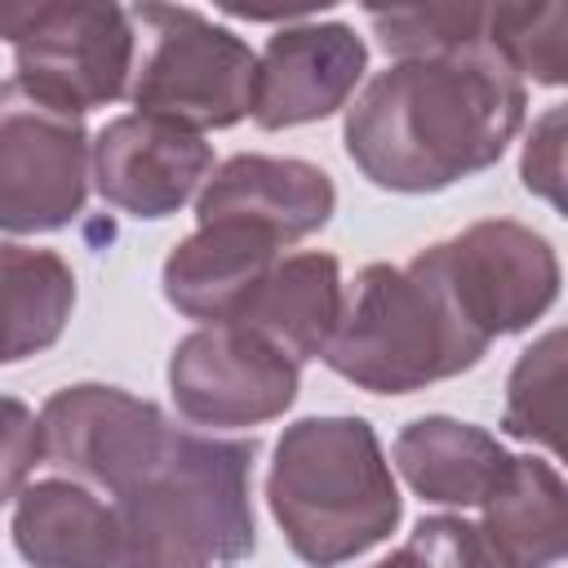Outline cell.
Listing matches in <instances>:
<instances>
[{
    "label": "cell",
    "mask_w": 568,
    "mask_h": 568,
    "mask_svg": "<svg viewBox=\"0 0 568 568\" xmlns=\"http://www.w3.org/2000/svg\"><path fill=\"white\" fill-rule=\"evenodd\" d=\"M253 439L178 426L120 386L75 382L40 408V462L93 488L124 568H231L253 555Z\"/></svg>",
    "instance_id": "cell-1"
},
{
    "label": "cell",
    "mask_w": 568,
    "mask_h": 568,
    "mask_svg": "<svg viewBox=\"0 0 568 568\" xmlns=\"http://www.w3.org/2000/svg\"><path fill=\"white\" fill-rule=\"evenodd\" d=\"M528 89L488 49L399 58L346 106V155L382 191H444L501 160Z\"/></svg>",
    "instance_id": "cell-2"
},
{
    "label": "cell",
    "mask_w": 568,
    "mask_h": 568,
    "mask_svg": "<svg viewBox=\"0 0 568 568\" xmlns=\"http://www.w3.org/2000/svg\"><path fill=\"white\" fill-rule=\"evenodd\" d=\"M266 501L293 555L337 568L386 541L404 515L390 462L364 417L293 422L266 475Z\"/></svg>",
    "instance_id": "cell-3"
},
{
    "label": "cell",
    "mask_w": 568,
    "mask_h": 568,
    "mask_svg": "<svg viewBox=\"0 0 568 568\" xmlns=\"http://www.w3.org/2000/svg\"><path fill=\"white\" fill-rule=\"evenodd\" d=\"M488 346L493 342L466 324L439 275L413 257L408 266L373 262L355 275L324 364L359 390L408 395L475 368Z\"/></svg>",
    "instance_id": "cell-4"
},
{
    "label": "cell",
    "mask_w": 568,
    "mask_h": 568,
    "mask_svg": "<svg viewBox=\"0 0 568 568\" xmlns=\"http://www.w3.org/2000/svg\"><path fill=\"white\" fill-rule=\"evenodd\" d=\"M129 22L142 36V58L133 53L129 75L138 115H160L191 133L231 129L248 115L257 53L235 31L186 4H138Z\"/></svg>",
    "instance_id": "cell-5"
},
{
    "label": "cell",
    "mask_w": 568,
    "mask_h": 568,
    "mask_svg": "<svg viewBox=\"0 0 568 568\" xmlns=\"http://www.w3.org/2000/svg\"><path fill=\"white\" fill-rule=\"evenodd\" d=\"M18 80L84 115L129 93L138 36L120 4H0Z\"/></svg>",
    "instance_id": "cell-6"
},
{
    "label": "cell",
    "mask_w": 568,
    "mask_h": 568,
    "mask_svg": "<svg viewBox=\"0 0 568 568\" xmlns=\"http://www.w3.org/2000/svg\"><path fill=\"white\" fill-rule=\"evenodd\" d=\"M84 115L31 84L0 80V231L40 235L75 222L89 195Z\"/></svg>",
    "instance_id": "cell-7"
},
{
    "label": "cell",
    "mask_w": 568,
    "mask_h": 568,
    "mask_svg": "<svg viewBox=\"0 0 568 568\" xmlns=\"http://www.w3.org/2000/svg\"><path fill=\"white\" fill-rule=\"evenodd\" d=\"M417 257L439 275L484 342L532 328V320H541L559 297V257L550 240L510 217L475 222Z\"/></svg>",
    "instance_id": "cell-8"
},
{
    "label": "cell",
    "mask_w": 568,
    "mask_h": 568,
    "mask_svg": "<svg viewBox=\"0 0 568 568\" xmlns=\"http://www.w3.org/2000/svg\"><path fill=\"white\" fill-rule=\"evenodd\" d=\"M169 390L195 426H262L297 399V364L240 324H209L173 346Z\"/></svg>",
    "instance_id": "cell-9"
},
{
    "label": "cell",
    "mask_w": 568,
    "mask_h": 568,
    "mask_svg": "<svg viewBox=\"0 0 568 568\" xmlns=\"http://www.w3.org/2000/svg\"><path fill=\"white\" fill-rule=\"evenodd\" d=\"M89 169L98 195L120 213L169 217L200 191V182H209L213 146L173 120L133 111L93 138Z\"/></svg>",
    "instance_id": "cell-10"
},
{
    "label": "cell",
    "mask_w": 568,
    "mask_h": 568,
    "mask_svg": "<svg viewBox=\"0 0 568 568\" xmlns=\"http://www.w3.org/2000/svg\"><path fill=\"white\" fill-rule=\"evenodd\" d=\"M368 49L346 22H297L280 27L253 71L248 115L262 129H293L346 106L364 80Z\"/></svg>",
    "instance_id": "cell-11"
},
{
    "label": "cell",
    "mask_w": 568,
    "mask_h": 568,
    "mask_svg": "<svg viewBox=\"0 0 568 568\" xmlns=\"http://www.w3.org/2000/svg\"><path fill=\"white\" fill-rule=\"evenodd\" d=\"M333 204H337V191L320 164L248 151L213 169V178L195 200V222L235 217L275 235L280 244H297L333 217Z\"/></svg>",
    "instance_id": "cell-12"
},
{
    "label": "cell",
    "mask_w": 568,
    "mask_h": 568,
    "mask_svg": "<svg viewBox=\"0 0 568 568\" xmlns=\"http://www.w3.org/2000/svg\"><path fill=\"white\" fill-rule=\"evenodd\" d=\"M280 240L235 222V217H217V222H200L195 235H186L160 271L164 297L173 311H182L186 320L209 324H231L244 302L253 297V288L266 280V271L280 262Z\"/></svg>",
    "instance_id": "cell-13"
},
{
    "label": "cell",
    "mask_w": 568,
    "mask_h": 568,
    "mask_svg": "<svg viewBox=\"0 0 568 568\" xmlns=\"http://www.w3.org/2000/svg\"><path fill=\"white\" fill-rule=\"evenodd\" d=\"M342 302L346 293L333 253H288L266 271L231 324L257 333L302 368L306 359H324L342 320Z\"/></svg>",
    "instance_id": "cell-14"
},
{
    "label": "cell",
    "mask_w": 568,
    "mask_h": 568,
    "mask_svg": "<svg viewBox=\"0 0 568 568\" xmlns=\"http://www.w3.org/2000/svg\"><path fill=\"white\" fill-rule=\"evenodd\" d=\"M13 546L31 568H124L106 501L67 475L36 479L18 493Z\"/></svg>",
    "instance_id": "cell-15"
},
{
    "label": "cell",
    "mask_w": 568,
    "mask_h": 568,
    "mask_svg": "<svg viewBox=\"0 0 568 568\" xmlns=\"http://www.w3.org/2000/svg\"><path fill=\"white\" fill-rule=\"evenodd\" d=\"M395 466L408 488L439 506H479L510 466V453L457 417H417L395 435Z\"/></svg>",
    "instance_id": "cell-16"
},
{
    "label": "cell",
    "mask_w": 568,
    "mask_h": 568,
    "mask_svg": "<svg viewBox=\"0 0 568 568\" xmlns=\"http://www.w3.org/2000/svg\"><path fill=\"white\" fill-rule=\"evenodd\" d=\"M479 510V532L506 568H555L564 559V479L550 462L510 457Z\"/></svg>",
    "instance_id": "cell-17"
},
{
    "label": "cell",
    "mask_w": 568,
    "mask_h": 568,
    "mask_svg": "<svg viewBox=\"0 0 568 568\" xmlns=\"http://www.w3.org/2000/svg\"><path fill=\"white\" fill-rule=\"evenodd\" d=\"M75 306V275L62 253L0 240V364L49 351Z\"/></svg>",
    "instance_id": "cell-18"
},
{
    "label": "cell",
    "mask_w": 568,
    "mask_h": 568,
    "mask_svg": "<svg viewBox=\"0 0 568 568\" xmlns=\"http://www.w3.org/2000/svg\"><path fill=\"white\" fill-rule=\"evenodd\" d=\"M488 49L524 80L564 84L568 75V4H488Z\"/></svg>",
    "instance_id": "cell-19"
},
{
    "label": "cell",
    "mask_w": 568,
    "mask_h": 568,
    "mask_svg": "<svg viewBox=\"0 0 568 568\" xmlns=\"http://www.w3.org/2000/svg\"><path fill=\"white\" fill-rule=\"evenodd\" d=\"M559 382H564V333L550 328L510 368L501 430L559 453Z\"/></svg>",
    "instance_id": "cell-20"
},
{
    "label": "cell",
    "mask_w": 568,
    "mask_h": 568,
    "mask_svg": "<svg viewBox=\"0 0 568 568\" xmlns=\"http://www.w3.org/2000/svg\"><path fill=\"white\" fill-rule=\"evenodd\" d=\"M373 568H506V564L484 541L479 524L462 515H426L408 532V541Z\"/></svg>",
    "instance_id": "cell-21"
},
{
    "label": "cell",
    "mask_w": 568,
    "mask_h": 568,
    "mask_svg": "<svg viewBox=\"0 0 568 568\" xmlns=\"http://www.w3.org/2000/svg\"><path fill=\"white\" fill-rule=\"evenodd\" d=\"M31 466H40V417L22 399L0 395V506L22 493Z\"/></svg>",
    "instance_id": "cell-22"
},
{
    "label": "cell",
    "mask_w": 568,
    "mask_h": 568,
    "mask_svg": "<svg viewBox=\"0 0 568 568\" xmlns=\"http://www.w3.org/2000/svg\"><path fill=\"white\" fill-rule=\"evenodd\" d=\"M519 173L532 195H546L555 209H564V106H550L532 124Z\"/></svg>",
    "instance_id": "cell-23"
}]
</instances>
